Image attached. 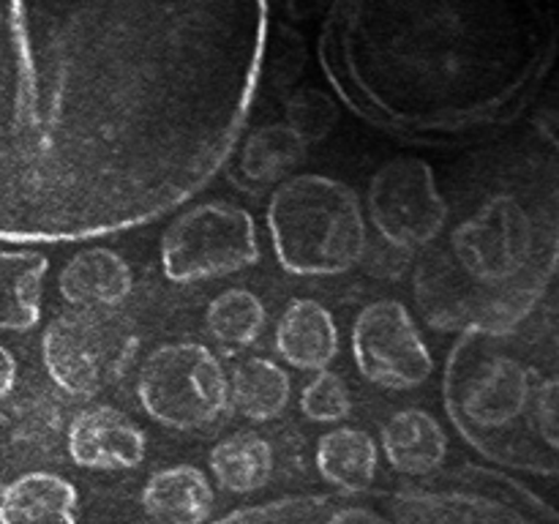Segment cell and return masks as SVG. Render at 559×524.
Masks as SVG:
<instances>
[{
  "instance_id": "4",
  "label": "cell",
  "mask_w": 559,
  "mask_h": 524,
  "mask_svg": "<svg viewBox=\"0 0 559 524\" xmlns=\"http://www.w3.org/2000/svg\"><path fill=\"white\" fill-rule=\"evenodd\" d=\"M267 233L278 265L295 276H338L369 251L364 202L328 175H295L267 202Z\"/></svg>"
},
{
  "instance_id": "15",
  "label": "cell",
  "mask_w": 559,
  "mask_h": 524,
  "mask_svg": "<svg viewBox=\"0 0 559 524\" xmlns=\"http://www.w3.org/2000/svg\"><path fill=\"white\" fill-rule=\"evenodd\" d=\"M276 349L300 371H325L338 355V327L331 309L314 298L289 300L276 325Z\"/></svg>"
},
{
  "instance_id": "1",
  "label": "cell",
  "mask_w": 559,
  "mask_h": 524,
  "mask_svg": "<svg viewBox=\"0 0 559 524\" xmlns=\"http://www.w3.org/2000/svg\"><path fill=\"white\" fill-rule=\"evenodd\" d=\"M257 0H0V240L142 227L233 158L260 87Z\"/></svg>"
},
{
  "instance_id": "7",
  "label": "cell",
  "mask_w": 559,
  "mask_h": 524,
  "mask_svg": "<svg viewBox=\"0 0 559 524\" xmlns=\"http://www.w3.org/2000/svg\"><path fill=\"white\" fill-rule=\"evenodd\" d=\"M142 409L175 431H202L229 409V374L211 347L173 342L153 349L136 377Z\"/></svg>"
},
{
  "instance_id": "3",
  "label": "cell",
  "mask_w": 559,
  "mask_h": 524,
  "mask_svg": "<svg viewBox=\"0 0 559 524\" xmlns=\"http://www.w3.org/2000/svg\"><path fill=\"white\" fill-rule=\"evenodd\" d=\"M559 267V140L530 131L489 194L415 273L431 325L513 333Z\"/></svg>"
},
{
  "instance_id": "11",
  "label": "cell",
  "mask_w": 559,
  "mask_h": 524,
  "mask_svg": "<svg viewBox=\"0 0 559 524\" xmlns=\"http://www.w3.org/2000/svg\"><path fill=\"white\" fill-rule=\"evenodd\" d=\"M353 358L360 377L385 391H413L435 374V358L413 311L393 298L371 300L358 311Z\"/></svg>"
},
{
  "instance_id": "13",
  "label": "cell",
  "mask_w": 559,
  "mask_h": 524,
  "mask_svg": "<svg viewBox=\"0 0 559 524\" xmlns=\"http://www.w3.org/2000/svg\"><path fill=\"white\" fill-rule=\"evenodd\" d=\"M60 298L74 309L115 311L134 289L129 262L107 246L76 251L58 276Z\"/></svg>"
},
{
  "instance_id": "18",
  "label": "cell",
  "mask_w": 559,
  "mask_h": 524,
  "mask_svg": "<svg viewBox=\"0 0 559 524\" xmlns=\"http://www.w3.org/2000/svg\"><path fill=\"white\" fill-rule=\"evenodd\" d=\"M216 491L194 464H173L147 478L142 508L158 524H205L213 516Z\"/></svg>"
},
{
  "instance_id": "21",
  "label": "cell",
  "mask_w": 559,
  "mask_h": 524,
  "mask_svg": "<svg viewBox=\"0 0 559 524\" xmlns=\"http://www.w3.org/2000/svg\"><path fill=\"white\" fill-rule=\"evenodd\" d=\"M314 462L325 484L347 495H360L374 484L377 467H380V445L369 431L338 426L320 437Z\"/></svg>"
},
{
  "instance_id": "9",
  "label": "cell",
  "mask_w": 559,
  "mask_h": 524,
  "mask_svg": "<svg viewBox=\"0 0 559 524\" xmlns=\"http://www.w3.org/2000/svg\"><path fill=\"white\" fill-rule=\"evenodd\" d=\"M257 262L254 216L233 202H200L164 229L162 267L173 284L233 276Z\"/></svg>"
},
{
  "instance_id": "24",
  "label": "cell",
  "mask_w": 559,
  "mask_h": 524,
  "mask_svg": "<svg viewBox=\"0 0 559 524\" xmlns=\"http://www.w3.org/2000/svg\"><path fill=\"white\" fill-rule=\"evenodd\" d=\"M267 322L260 295L246 287H229L207 303L205 325L211 336L227 349H240L262 336Z\"/></svg>"
},
{
  "instance_id": "27",
  "label": "cell",
  "mask_w": 559,
  "mask_h": 524,
  "mask_svg": "<svg viewBox=\"0 0 559 524\" xmlns=\"http://www.w3.org/2000/svg\"><path fill=\"white\" fill-rule=\"evenodd\" d=\"M300 413L314 424H338L353 413L349 388L336 371L325 369L314 374V380L300 393Z\"/></svg>"
},
{
  "instance_id": "20",
  "label": "cell",
  "mask_w": 559,
  "mask_h": 524,
  "mask_svg": "<svg viewBox=\"0 0 559 524\" xmlns=\"http://www.w3.org/2000/svg\"><path fill=\"white\" fill-rule=\"evenodd\" d=\"M533 473H559V377L538 374L527 415L506 464Z\"/></svg>"
},
{
  "instance_id": "28",
  "label": "cell",
  "mask_w": 559,
  "mask_h": 524,
  "mask_svg": "<svg viewBox=\"0 0 559 524\" xmlns=\"http://www.w3.org/2000/svg\"><path fill=\"white\" fill-rule=\"evenodd\" d=\"M325 524H391V519H385L382 513H377L374 508L338 505L336 511L328 516Z\"/></svg>"
},
{
  "instance_id": "23",
  "label": "cell",
  "mask_w": 559,
  "mask_h": 524,
  "mask_svg": "<svg viewBox=\"0 0 559 524\" xmlns=\"http://www.w3.org/2000/svg\"><path fill=\"white\" fill-rule=\"evenodd\" d=\"M211 473L233 495L260 491L273 475V448L257 431H235L213 445Z\"/></svg>"
},
{
  "instance_id": "22",
  "label": "cell",
  "mask_w": 559,
  "mask_h": 524,
  "mask_svg": "<svg viewBox=\"0 0 559 524\" xmlns=\"http://www.w3.org/2000/svg\"><path fill=\"white\" fill-rule=\"evenodd\" d=\"M293 396V380L271 358H246L229 374V402L235 413L254 424L276 420Z\"/></svg>"
},
{
  "instance_id": "19",
  "label": "cell",
  "mask_w": 559,
  "mask_h": 524,
  "mask_svg": "<svg viewBox=\"0 0 559 524\" xmlns=\"http://www.w3.org/2000/svg\"><path fill=\"white\" fill-rule=\"evenodd\" d=\"M49 260L38 249H0V331L27 333L41 322Z\"/></svg>"
},
{
  "instance_id": "14",
  "label": "cell",
  "mask_w": 559,
  "mask_h": 524,
  "mask_svg": "<svg viewBox=\"0 0 559 524\" xmlns=\"http://www.w3.org/2000/svg\"><path fill=\"white\" fill-rule=\"evenodd\" d=\"M380 448L399 475L426 478L445 464L448 434L435 415L420 407H407L385 420Z\"/></svg>"
},
{
  "instance_id": "10",
  "label": "cell",
  "mask_w": 559,
  "mask_h": 524,
  "mask_svg": "<svg viewBox=\"0 0 559 524\" xmlns=\"http://www.w3.org/2000/svg\"><path fill=\"white\" fill-rule=\"evenodd\" d=\"M369 218L391 249H429L451 218L435 167L418 156L382 164L369 183Z\"/></svg>"
},
{
  "instance_id": "6",
  "label": "cell",
  "mask_w": 559,
  "mask_h": 524,
  "mask_svg": "<svg viewBox=\"0 0 559 524\" xmlns=\"http://www.w3.org/2000/svg\"><path fill=\"white\" fill-rule=\"evenodd\" d=\"M391 524H559V516L516 480L462 469L396 491Z\"/></svg>"
},
{
  "instance_id": "8",
  "label": "cell",
  "mask_w": 559,
  "mask_h": 524,
  "mask_svg": "<svg viewBox=\"0 0 559 524\" xmlns=\"http://www.w3.org/2000/svg\"><path fill=\"white\" fill-rule=\"evenodd\" d=\"M134 353L136 333L118 309L63 311L41 333L44 369L69 396H93L118 382Z\"/></svg>"
},
{
  "instance_id": "25",
  "label": "cell",
  "mask_w": 559,
  "mask_h": 524,
  "mask_svg": "<svg viewBox=\"0 0 559 524\" xmlns=\"http://www.w3.org/2000/svg\"><path fill=\"white\" fill-rule=\"evenodd\" d=\"M336 508V500L328 495H293L262 505L238 508L213 524H325Z\"/></svg>"
},
{
  "instance_id": "2",
  "label": "cell",
  "mask_w": 559,
  "mask_h": 524,
  "mask_svg": "<svg viewBox=\"0 0 559 524\" xmlns=\"http://www.w3.org/2000/svg\"><path fill=\"white\" fill-rule=\"evenodd\" d=\"M555 49V14L535 3H336L320 36L338 96L407 136H459L513 118Z\"/></svg>"
},
{
  "instance_id": "5",
  "label": "cell",
  "mask_w": 559,
  "mask_h": 524,
  "mask_svg": "<svg viewBox=\"0 0 559 524\" xmlns=\"http://www.w3.org/2000/svg\"><path fill=\"white\" fill-rule=\"evenodd\" d=\"M535 380L538 371L502 347V333H462L448 358V415L469 445L484 456L508 462Z\"/></svg>"
},
{
  "instance_id": "17",
  "label": "cell",
  "mask_w": 559,
  "mask_h": 524,
  "mask_svg": "<svg viewBox=\"0 0 559 524\" xmlns=\"http://www.w3.org/2000/svg\"><path fill=\"white\" fill-rule=\"evenodd\" d=\"M80 491L63 475L31 469L0 491V524H76Z\"/></svg>"
},
{
  "instance_id": "26",
  "label": "cell",
  "mask_w": 559,
  "mask_h": 524,
  "mask_svg": "<svg viewBox=\"0 0 559 524\" xmlns=\"http://www.w3.org/2000/svg\"><path fill=\"white\" fill-rule=\"evenodd\" d=\"M284 118H287L284 123L311 145V142L325 140L336 129L338 104L322 87H298L284 102Z\"/></svg>"
},
{
  "instance_id": "16",
  "label": "cell",
  "mask_w": 559,
  "mask_h": 524,
  "mask_svg": "<svg viewBox=\"0 0 559 524\" xmlns=\"http://www.w3.org/2000/svg\"><path fill=\"white\" fill-rule=\"evenodd\" d=\"M309 142L287 123H265L251 131L235 156L233 180L246 191H262L267 186L295 178V169L306 162Z\"/></svg>"
},
{
  "instance_id": "29",
  "label": "cell",
  "mask_w": 559,
  "mask_h": 524,
  "mask_svg": "<svg viewBox=\"0 0 559 524\" xmlns=\"http://www.w3.org/2000/svg\"><path fill=\"white\" fill-rule=\"evenodd\" d=\"M16 374H20V366H16L14 353L0 344V402L11 396L16 385Z\"/></svg>"
},
{
  "instance_id": "12",
  "label": "cell",
  "mask_w": 559,
  "mask_h": 524,
  "mask_svg": "<svg viewBox=\"0 0 559 524\" xmlns=\"http://www.w3.org/2000/svg\"><path fill=\"white\" fill-rule=\"evenodd\" d=\"M66 451L76 467L102 469H134L145 458V431L126 413L96 404L71 418L66 429Z\"/></svg>"
}]
</instances>
